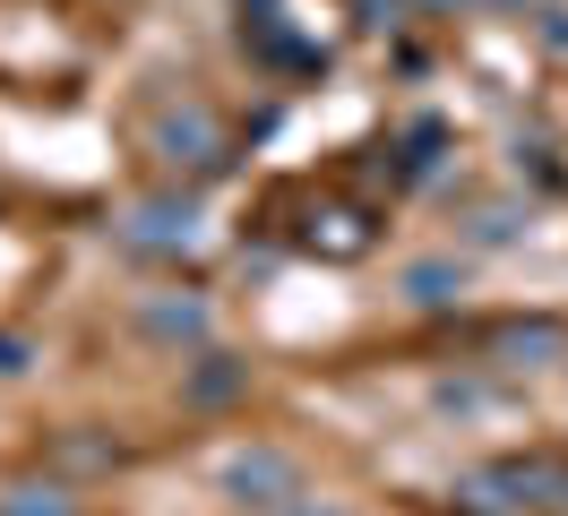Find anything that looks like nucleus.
<instances>
[{
    "label": "nucleus",
    "instance_id": "nucleus-11",
    "mask_svg": "<svg viewBox=\"0 0 568 516\" xmlns=\"http://www.w3.org/2000/svg\"><path fill=\"white\" fill-rule=\"evenodd\" d=\"M534 27H542V43H551V52H568V9H534Z\"/></svg>",
    "mask_w": 568,
    "mask_h": 516
},
{
    "label": "nucleus",
    "instance_id": "nucleus-1",
    "mask_svg": "<svg viewBox=\"0 0 568 516\" xmlns=\"http://www.w3.org/2000/svg\"><path fill=\"white\" fill-rule=\"evenodd\" d=\"M215 490H224L233 508H267L276 516L284 499H302V465H293L284 447H233V456L215 465Z\"/></svg>",
    "mask_w": 568,
    "mask_h": 516
},
{
    "label": "nucleus",
    "instance_id": "nucleus-5",
    "mask_svg": "<svg viewBox=\"0 0 568 516\" xmlns=\"http://www.w3.org/2000/svg\"><path fill=\"white\" fill-rule=\"evenodd\" d=\"M139 327L146 336H164V344H207V302L199 293H164V302H139Z\"/></svg>",
    "mask_w": 568,
    "mask_h": 516
},
{
    "label": "nucleus",
    "instance_id": "nucleus-3",
    "mask_svg": "<svg viewBox=\"0 0 568 516\" xmlns=\"http://www.w3.org/2000/svg\"><path fill=\"white\" fill-rule=\"evenodd\" d=\"M130 250H181V241H199V206L190 199H139L130 206V224H121Z\"/></svg>",
    "mask_w": 568,
    "mask_h": 516
},
{
    "label": "nucleus",
    "instance_id": "nucleus-8",
    "mask_svg": "<svg viewBox=\"0 0 568 516\" xmlns=\"http://www.w3.org/2000/svg\"><path fill=\"white\" fill-rule=\"evenodd\" d=\"M0 516H78L61 482H9L0 490Z\"/></svg>",
    "mask_w": 568,
    "mask_h": 516
},
{
    "label": "nucleus",
    "instance_id": "nucleus-12",
    "mask_svg": "<svg viewBox=\"0 0 568 516\" xmlns=\"http://www.w3.org/2000/svg\"><path fill=\"white\" fill-rule=\"evenodd\" d=\"M276 516H354V508H336V499H284Z\"/></svg>",
    "mask_w": 568,
    "mask_h": 516
},
{
    "label": "nucleus",
    "instance_id": "nucleus-9",
    "mask_svg": "<svg viewBox=\"0 0 568 516\" xmlns=\"http://www.w3.org/2000/svg\"><path fill=\"white\" fill-rule=\"evenodd\" d=\"M517 233H526L517 206H483V215H474V241H483V250H499V241H517Z\"/></svg>",
    "mask_w": 568,
    "mask_h": 516
},
{
    "label": "nucleus",
    "instance_id": "nucleus-2",
    "mask_svg": "<svg viewBox=\"0 0 568 516\" xmlns=\"http://www.w3.org/2000/svg\"><path fill=\"white\" fill-rule=\"evenodd\" d=\"M146 146H155V164H173V172H215V164H224V130H215L199 103H181V112H155Z\"/></svg>",
    "mask_w": 568,
    "mask_h": 516
},
{
    "label": "nucleus",
    "instance_id": "nucleus-7",
    "mask_svg": "<svg viewBox=\"0 0 568 516\" xmlns=\"http://www.w3.org/2000/svg\"><path fill=\"white\" fill-rule=\"evenodd\" d=\"M242 362H224V353H199V371H190V405H224V396H242Z\"/></svg>",
    "mask_w": 568,
    "mask_h": 516
},
{
    "label": "nucleus",
    "instance_id": "nucleus-4",
    "mask_svg": "<svg viewBox=\"0 0 568 516\" xmlns=\"http://www.w3.org/2000/svg\"><path fill=\"white\" fill-rule=\"evenodd\" d=\"M499 371H551V362H568V327H551V318H517V327H499L491 336Z\"/></svg>",
    "mask_w": 568,
    "mask_h": 516
},
{
    "label": "nucleus",
    "instance_id": "nucleus-10",
    "mask_svg": "<svg viewBox=\"0 0 568 516\" xmlns=\"http://www.w3.org/2000/svg\"><path fill=\"white\" fill-rule=\"evenodd\" d=\"M36 371V344L27 336H9V327H0V378H27Z\"/></svg>",
    "mask_w": 568,
    "mask_h": 516
},
{
    "label": "nucleus",
    "instance_id": "nucleus-6",
    "mask_svg": "<svg viewBox=\"0 0 568 516\" xmlns=\"http://www.w3.org/2000/svg\"><path fill=\"white\" fill-rule=\"evenodd\" d=\"M396 293H405L414 310H448L465 293V267H457V259H414V267L396 275Z\"/></svg>",
    "mask_w": 568,
    "mask_h": 516
},
{
    "label": "nucleus",
    "instance_id": "nucleus-13",
    "mask_svg": "<svg viewBox=\"0 0 568 516\" xmlns=\"http://www.w3.org/2000/svg\"><path fill=\"white\" fill-rule=\"evenodd\" d=\"M430 9H491V0H430Z\"/></svg>",
    "mask_w": 568,
    "mask_h": 516
}]
</instances>
